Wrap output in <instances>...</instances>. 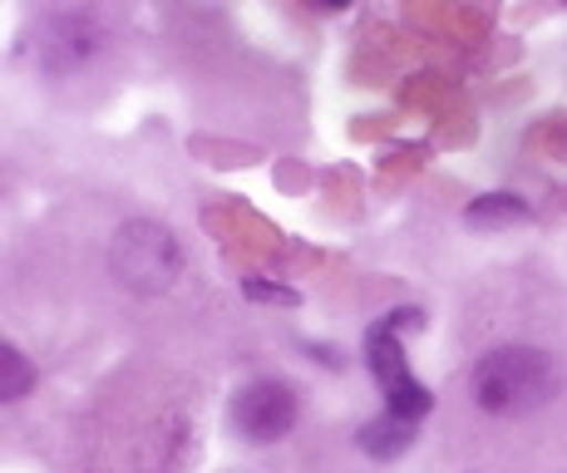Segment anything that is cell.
Wrapping results in <instances>:
<instances>
[{
  "label": "cell",
  "mask_w": 567,
  "mask_h": 473,
  "mask_svg": "<svg viewBox=\"0 0 567 473\" xmlns=\"http://www.w3.org/2000/svg\"><path fill=\"white\" fill-rule=\"evenodd\" d=\"M468 390L488 414H533L558 394V366L538 346H498L474 366Z\"/></svg>",
  "instance_id": "6da1fadb"
},
{
  "label": "cell",
  "mask_w": 567,
  "mask_h": 473,
  "mask_svg": "<svg viewBox=\"0 0 567 473\" xmlns=\"http://www.w3.org/2000/svg\"><path fill=\"white\" fill-rule=\"evenodd\" d=\"M365 366H370V376L380 380V390H385L390 414L420 424L424 414L434 410V394L424 390L420 380H414V370H410V360H405V346H400V331L390 321H375L365 331Z\"/></svg>",
  "instance_id": "3957f363"
},
{
  "label": "cell",
  "mask_w": 567,
  "mask_h": 473,
  "mask_svg": "<svg viewBox=\"0 0 567 473\" xmlns=\"http://www.w3.org/2000/svg\"><path fill=\"white\" fill-rule=\"evenodd\" d=\"M243 291H247V301H277V306H297V301H301V296L291 291V286L257 281V277H247V281H243Z\"/></svg>",
  "instance_id": "9c48e42d"
},
{
  "label": "cell",
  "mask_w": 567,
  "mask_h": 473,
  "mask_svg": "<svg viewBox=\"0 0 567 473\" xmlns=\"http://www.w3.org/2000/svg\"><path fill=\"white\" fill-rule=\"evenodd\" d=\"M30 380H35V370L25 366V356H20L16 346L0 350V394H6V400H20V394L30 390Z\"/></svg>",
  "instance_id": "ba28073f"
},
{
  "label": "cell",
  "mask_w": 567,
  "mask_h": 473,
  "mask_svg": "<svg viewBox=\"0 0 567 473\" xmlns=\"http://www.w3.org/2000/svg\"><path fill=\"white\" fill-rule=\"evenodd\" d=\"M297 414H301V404L287 380H257L233 400L237 434L252 439V444H277V439H287Z\"/></svg>",
  "instance_id": "277c9868"
},
{
  "label": "cell",
  "mask_w": 567,
  "mask_h": 473,
  "mask_svg": "<svg viewBox=\"0 0 567 473\" xmlns=\"http://www.w3.org/2000/svg\"><path fill=\"white\" fill-rule=\"evenodd\" d=\"M355 444L365 449L370 459H380V464H390V459H400L405 449L414 444V424L410 420H400V414H380V420H370L361 434H355Z\"/></svg>",
  "instance_id": "5b68a950"
},
{
  "label": "cell",
  "mask_w": 567,
  "mask_h": 473,
  "mask_svg": "<svg viewBox=\"0 0 567 473\" xmlns=\"http://www.w3.org/2000/svg\"><path fill=\"white\" fill-rule=\"evenodd\" d=\"M109 261H114V277L124 281L128 291H138V296L168 291L173 277L183 271L178 241H173V233L168 227H158V223H124L114 233V251H109Z\"/></svg>",
  "instance_id": "7a4b0ae2"
},
{
  "label": "cell",
  "mask_w": 567,
  "mask_h": 473,
  "mask_svg": "<svg viewBox=\"0 0 567 473\" xmlns=\"http://www.w3.org/2000/svg\"><path fill=\"white\" fill-rule=\"evenodd\" d=\"M54 45H64L60 70H74V64H80L84 54L94 50V25H90V20H80V16H64V20H54V25H45V40H40V54H50Z\"/></svg>",
  "instance_id": "52a82bcc"
},
{
  "label": "cell",
  "mask_w": 567,
  "mask_h": 473,
  "mask_svg": "<svg viewBox=\"0 0 567 473\" xmlns=\"http://www.w3.org/2000/svg\"><path fill=\"white\" fill-rule=\"evenodd\" d=\"M523 217H528V203H523L518 193H484L464 207V223L484 227V233H494V227H514V223H523Z\"/></svg>",
  "instance_id": "8992f818"
}]
</instances>
